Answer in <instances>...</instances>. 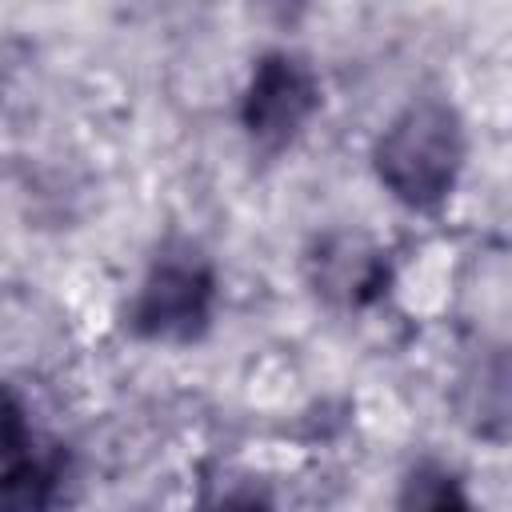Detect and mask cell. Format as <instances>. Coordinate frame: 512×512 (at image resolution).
<instances>
[{"label": "cell", "instance_id": "obj_1", "mask_svg": "<svg viewBox=\"0 0 512 512\" xmlns=\"http://www.w3.org/2000/svg\"><path fill=\"white\" fill-rule=\"evenodd\" d=\"M464 120L440 96L400 108L372 148L380 184L408 208H436L452 196L464 168Z\"/></svg>", "mask_w": 512, "mask_h": 512}, {"label": "cell", "instance_id": "obj_2", "mask_svg": "<svg viewBox=\"0 0 512 512\" xmlns=\"http://www.w3.org/2000/svg\"><path fill=\"white\" fill-rule=\"evenodd\" d=\"M212 312H216V272L208 256H200L192 244H180V248H164L148 264L128 304V328L132 336L152 344H188L208 332Z\"/></svg>", "mask_w": 512, "mask_h": 512}, {"label": "cell", "instance_id": "obj_3", "mask_svg": "<svg viewBox=\"0 0 512 512\" xmlns=\"http://www.w3.org/2000/svg\"><path fill=\"white\" fill-rule=\"evenodd\" d=\"M316 108H320V76L304 56L276 48L252 64V76L240 96V124L256 148L280 152L300 136V128L312 120Z\"/></svg>", "mask_w": 512, "mask_h": 512}, {"label": "cell", "instance_id": "obj_4", "mask_svg": "<svg viewBox=\"0 0 512 512\" xmlns=\"http://www.w3.org/2000/svg\"><path fill=\"white\" fill-rule=\"evenodd\" d=\"M60 480V444L40 436L12 392H0V512H44L56 500Z\"/></svg>", "mask_w": 512, "mask_h": 512}, {"label": "cell", "instance_id": "obj_5", "mask_svg": "<svg viewBox=\"0 0 512 512\" xmlns=\"http://www.w3.org/2000/svg\"><path fill=\"white\" fill-rule=\"evenodd\" d=\"M312 264V284L324 300L340 308H368L388 292L392 268L380 248H372L364 236L352 232H332L316 244L308 256Z\"/></svg>", "mask_w": 512, "mask_h": 512}, {"label": "cell", "instance_id": "obj_6", "mask_svg": "<svg viewBox=\"0 0 512 512\" xmlns=\"http://www.w3.org/2000/svg\"><path fill=\"white\" fill-rule=\"evenodd\" d=\"M400 512H476L464 480L440 464V460H420L408 468L400 484Z\"/></svg>", "mask_w": 512, "mask_h": 512}, {"label": "cell", "instance_id": "obj_7", "mask_svg": "<svg viewBox=\"0 0 512 512\" xmlns=\"http://www.w3.org/2000/svg\"><path fill=\"white\" fill-rule=\"evenodd\" d=\"M200 512H276L260 492H228V496H216L212 504H204Z\"/></svg>", "mask_w": 512, "mask_h": 512}]
</instances>
